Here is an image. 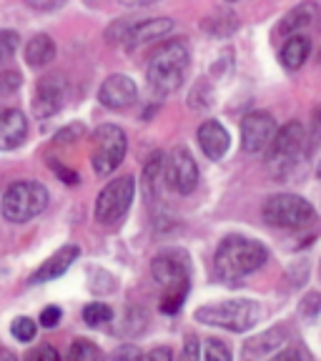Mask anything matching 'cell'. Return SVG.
Returning <instances> with one entry per match:
<instances>
[{"instance_id":"obj_37","label":"cell","mask_w":321,"mask_h":361,"mask_svg":"<svg viewBox=\"0 0 321 361\" xmlns=\"http://www.w3.org/2000/svg\"><path fill=\"white\" fill-rule=\"evenodd\" d=\"M30 8H35V11H43V13H48V11H58V8L66 3V0H25Z\"/></svg>"},{"instance_id":"obj_4","label":"cell","mask_w":321,"mask_h":361,"mask_svg":"<svg viewBox=\"0 0 321 361\" xmlns=\"http://www.w3.org/2000/svg\"><path fill=\"white\" fill-rule=\"evenodd\" d=\"M48 209V191L38 180H16L6 188L0 211L13 224H25L33 221Z\"/></svg>"},{"instance_id":"obj_1","label":"cell","mask_w":321,"mask_h":361,"mask_svg":"<svg viewBox=\"0 0 321 361\" xmlns=\"http://www.w3.org/2000/svg\"><path fill=\"white\" fill-rule=\"evenodd\" d=\"M269 261V251L261 241L246 236H226L214 256V274L219 281H238L259 271Z\"/></svg>"},{"instance_id":"obj_24","label":"cell","mask_w":321,"mask_h":361,"mask_svg":"<svg viewBox=\"0 0 321 361\" xmlns=\"http://www.w3.org/2000/svg\"><path fill=\"white\" fill-rule=\"evenodd\" d=\"M203 28L209 30V33H214V35H231L234 30L238 28V18L234 16V13L219 11L214 18H206Z\"/></svg>"},{"instance_id":"obj_32","label":"cell","mask_w":321,"mask_h":361,"mask_svg":"<svg viewBox=\"0 0 321 361\" xmlns=\"http://www.w3.org/2000/svg\"><path fill=\"white\" fill-rule=\"evenodd\" d=\"M48 166H51V171L63 180V183H66V186H75V183H78V173H75V171H71V169H66L61 161H56V158H53V161H48Z\"/></svg>"},{"instance_id":"obj_22","label":"cell","mask_w":321,"mask_h":361,"mask_svg":"<svg viewBox=\"0 0 321 361\" xmlns=\"http://www.w3.org/2000/svg\"><path fill=\"white\" fill-rule=\"evenodd\" d=\"M166 171V161H164V153H153L148 158L146 169H143V188H146V198L151 201L153 196L158 193V183H161V176Z\"/></svg>"},{"instance_id":"obj_3","label":"cell","mask_w":321,"mask_h":361,"mask_svg":"<svg viewBox=\"0 0 321 361\" xmlns=\"http://www.w3.org/2000/svg\"><path fill=\"white\" fill-rule=\"evenodd\" d=\"M196 322L206 326H219L226 331L241 334L254 329L261 319V306L251 299H229L219 304H206L196 309Z\"/></svg>"},{"instance_id":"obj_31","label":"cell","mask_w":321,"mask_h":361,"mask_svg":"<svg viewBox=\"0 0 321 361\" xmlns=\"http://www.w3.org/2000/svg\"><path fill=\"white\" fill-rule=\"evenodd\" d=\"M311 138H309V146H306V151L314 153L316 148L321 146V106L314 108V113H311Z\"/></svg>"},{"instance_id":"obj_29","label":"cell","mask_w":321,"mask_h":361,"mask_svg":"<svg viewBox=\"0 0 321 361\" xmlns=\"http://www.w3.org/2000/svg\"><path fill=\"white\" fill-rule=\"evenodd\" d=\"M20 80L23 78L18 71H3V73H0V98L16 93V90L20 88Z\"/></svg>"},{"instance_id":"obj_18","label":"cell","mask_w":321,"mask_h":361,"mask_svg":"<svg viewBox=\"0 0 321 361\" xmlns=\"http://www.w3.org/2000/svg\"><path fill=\"white\" fill-rule=\"evenodd\" d=\"M171 30H174V20H169V18H148V20L131 25L128 35H126V43H128V48H138V45L148 43V40L164 38Z\"/></svg>"},{"instance_id":"obj_14","label":"cell","mask_w":321,"mask_h":361,"mask_svg":"<svg viewBox=\"0 0 321 361\" xmlns=\"http://www.w3.org/2000/svg\"><path fill=\"white\" fill-rule=\"evenodd\" d=\"M25 135H28V121L20 111L16 108L0 111V151H13L23 146Z\"/></svg>"},{"instance_id":"obj_26","label":"cell","mask_w":321,"mask_h":361,"mask_svg":"<svg viewBox=\"0 0 321 361\" xmlns=\"http://www.w3.org/2000/svg\"><path fill=\"white\" fill-rule=\"evenodd\" d=\"M11 331H13V336H16L18 341L28 344V341H33V338H35L38 326H35V322H33V319H28V316H18L16 322H13Z\"/></svg>"},{"instance_id":"obj_33","label":"cell","mask_w":321,"mask_h":361,"mask_svg":"<svg viewBox=\"0 0 321 361\" xmlns=\"http://www.w3.org/2000/svg\"><path fill=\"white\" fill-rule=\"evenodd\" d=\"M25 361H61V354L51 344H40L38 349H33L25 356Z\"/></svg>"},{"instance_id":"obj_13","label":"cell","mask_w":321,"mask_h":361,"mask_svg":"<svg viewBox=\"0 0 321 361\" xmlns=\"http://www.w3.org/2000/svg\"><path fill=\"white\" fill-rule=\"evenodd\" d=\"M135 98H138V88H135L133 80L123 73L108 75V78L103 80L101 90H98V101L106 108H111V111H123V108L133 106Z\"/></svg>"},{"instance_id":"obj_16","label":"cell","mask_w":321,"mask_h":361,"mask_svg":"<svg viewBox=\"0 0 321 361\" xmlns=\"http://www.w3.org/2000/svg\"><path fill=\"white\" fill-rule=\"evenodd\" d=\"M229 143H231L229 130H226L219 121H206V123H201V128H198V146L206 153V158H211V161L224 158V153L229 151Z\"/></svg>"},{"instance_id":"obj_6","label":"cell","mask_w":321,"mask_h":361,"mask_svg":"<svg viewBox=\"0 0 321 361\" xmlns=\"http://www.w3.org/2000/svg\"><path fill=\"white\" fill-rule=\"evenodd\" d=\"M126 133L119 126L106 123L98 126L96 133H93V141H90V164L98 176H108L119 169L121 161L126 156Z\"/></svg>"},{"instance_id":"obj_7","label":"cell","mask_w":321,"mask_h":361,"mask_svg":"<svg viewBox=\"0 0 321 361\" xmlns=\"http://www.w3.org/2000/svg\"><path fill=\"white\" fill-rule=\"evenodd\" d=\"M264 219L279 228H304L316 219V211L306 198L293 193H279L264 203Z\"/></svg>"},{"instance_id":"obj_44","label":"cell","mask_w":321,"mask_h":361,"mask_svg":"<svg viewBox=\"0 0 321 361\" xmlns=\"http://www.w3.org/2000/svg\"><path fill=\"white\" fill-rule=\"evenodd\" d=\"M85 3H88V6H98V3H101V0H85Z\"/></svg>"},{"instance_id":"obj_38","label":"cell","mask_w":321,"mask_h":361,"mask_svg":"<svg viewBox=\"0 0 321 361\" xmlns=\"http://www.w3.org/2000/svg\"><path fill=\"white\" fill-rule=\"evenodd\" d=\"M143 361H174V354H171L169 346H156V349L143 356Z\"/></svg>"},{"instance_id":"obj_36","label":"cell","mask_w":321,"mask_h":361,"mask_svg":"<svg viewBox=\"0 0 321 361\" xmlns=\"http://www.w3.org/2000/svg\"><path fill=\"white\" fill-rule=\"evenodd\" d=\"M178 361H198V338L188 336L186 344H183V351H181Z\"/></svg>"},{"instance_id":"obj_20","label":"cell","mask_w":321,"mask_h":361,"mask_svg":"<svg viewBox=\"0 0 321 361\" xmlns=\"http://www.w3.org/2000/svg\"><path fill=\"white\" fill-rule=\"evenodd\" d=\"M311 53V40L306 35H291L281 48V63L291 71L304 66V61Z\"/></svg>"},{"instance_id":"obj_12","label":"cell","mask_w":321,"mask_h":361,"mask_svg":"<svg viewBox=\"0 0 321 361\" xmlns=\"http://www.w3.org/2000/svg\"><path fill=\"white\" fill-rule=\"evenodd\" d=\"M277 133V123L269 113L256 111L248 113L241 121V146L246 153H261L264 148H269L271 138Z\"/></svg>"},{"instance_id":"obj_46","label":"cell","mask_w":321,"mask_h":361,"mask_svg":"<svg viewBox=\"0 0 321 361\" xmlns=\"http://www.w3.org/2000/svg\"><path fill=\"white\" fill-rule=\"evenodd\" d=\"M231 3H236V0H231Z\"/></svg>"},{"instance_id":"obj_19","label":"cell","mask_w":321,"mask_h":361,"mask_svg":"<svg viewBox=\"0 0 321 361\" xmlns=\"http://www.w3.org/2000/svg\"><path fill=\"white\" fill-rule=\"evenodd\" d=\"M284 341H286V334L281 329H274V331H266L261 336H256L254 341H248L243 346V361H264L269 356H274V351L281 349Z\"/></svg>"},{"instance_id":"obj_15","label":"cell","mask_w":321,"mask_h":361,"mask_svg":"<svg viewBox=\"0 0 321 361\" xmlns=\"http://www.w3.org/2000/svg\"><path fill=\"white\" fill-rule=\"evenodd\" d=\"M78 256H80V248L75 246V243L58 248L51 259L43 261V266H40L33 276H30V281H33V283H45V281H53V279L63 276V274H66V271L73 266V261L78 259Z\"/></svg>"},{"instance_id":"obj_25","label":"cell","mask_w":321,"mask_h":361,"mask_svg":"<svg viewBox=\"0 0 321 361\" xmlns=\"http://www.w3.org/2000/svg\"><path fill=\"white\" fill-rule=\"evenodd\" d=\"M83 319L88 326H101V324L111 322L113 319V311L108 304H101V301H93L83 309Z\"/></svg>"},{"instance_id":"obj_8","label":"cell","mask_w":321,"mask_h":361,"mask_svg":"<svg viewBox=\"0 0 321 361\" xmlns=\"http://www.w3.org/2000/svg\"><path fill=\"white\" fill-rule=\"evenodd\" d=\"M151 274L158 286L169 291H188L191 281V259L183 248H166L153 259Z\"/></svg>"},{"instance_id":"obj_43","label":"cell","mask_w":321,"mask_h":361,"mask_svg":"<svg viewBox=\"0 0 321 361\" xmlns=\"http://www.w3.org/2000/svg\"><path fill=\"white\" fill-rule=\"evenodd\" d=\"M0 359H3V361H18L16 356H13L8 349H0Z\"/></svg>"},{"instance_id":"obj_5","label":"cell","mask_w":321,"mask_h":361,"mask_svg":"<svg viewBox=\"0 0 321 361\" xmlns=\"http://www.w3.org/2000/svg\"><path fill=\"white\" fill-rule=\"evenodd\" d=\"M304 126L299 121H289L274 133L269 143V171L274 178H286L304 151Z\"/></svg>"},{"instance_id":"obj_42","label":"cell","mask_w":321,"mask_h":361,"mask_svg":"<svg viewBox=\"0 0 321 361\" xmlns=\"http://www.w3.org/2000/svg\"><path fill=\"white\" fill-rule=\"evenodd\" d=\"M123 6H133V8H143V6H151L156 0H121Z\"/></svg>"},{"instance_id":"obj_30","label":"cell","mask_w":321,"mask_h":361,"mask_svg":"<svg viewBox=\"0 0 321 361\" xmlns=\"http://www.w3.org/2000/svg\"><path fill=\"white\" fill-rule=\"evenodd\" d=\"M186 293L188 291H169L164 296V301H161V311L164 314H178L183 301H186Z\"/></svg>"},{"instance_id":"obj_2","label":"cell","mask_w":321,"mask_h":361,"mask_svg":"<svg viewBox=\"0 0 321 361\" xmlns=\"http://www.w3.org/2000/svg\"><path fill=\"white\" fill-rule=\"evenodd\" d=\"M188 63H191V53L183 40H169L158 45L148 63V85L161 96H169L176 88H181L188 73Z\"/></svg>"},{"instance_id":"obj_28","label":"cell","mask_w":321,"mask_h":361,"mask_svg":"<svg viewBox=\"0 0 321 361\" xmlns=\"http://www.w3.org/2000/svg\"><path fill=\"white\" fill-rule=\"evenodd\" d=\"M18 33H13V30H0V63L11 61L13 56H16L18 51Z\"/></svg>"},{"instance_id":"obj_11","label":"cell","mask_w":321,"mask_h":361,"mask_svg":"<svg viewBox=\"0 0 321 361\" xmlns=\"http://www.w3.org/2000/svg\"><path fill=\"white\" fill-rule=\"evenodd\" d=\"M166 183L171 191L186 196L198 186V166L193 161V156L188 153V148L178 146L171 151L169 161H166Z\"/></svg>"},{"instance_id":"obj_40","label":"cell","mask_w":321,"mask_h":361,"mask_svg":"<svg viewBox=\"0 0 321 361\" xmlns=\"http://www.w3.org/2000/svg\"><path fill=\"white\" fill-rule=\"evenodd\" d=\"M319 309H321V296H319V293H309V296L304 299V314L311 316V314H316Z\"/></svg>"},{"instance_id":"obj_27","label":"cell","mask_w":321,"mask_h":361,"mask_svg":"<svg viewBox=\"0 0 321 361\" xmlns=\"http://www.w3.org/2000/svg\"><path fill=\"white\" fill-rule=\"evenodd\" d=\"M203 361H231V351L219 338H209L203 346Z\"/></svg>"},{"instance_id":"obj_23","label":"cell","mask_w":321,"mask_h":361,"mask_svg":"<svg viewBox=\"0 0 321 361\" xmlns=\"http://www.w3.org/2000/svg\"><path fill=\"white\" fill-rule=\"evenodd\" d=\"M66 361H103V351L88 338H75L71 349H68Z\"/></svg>"},{"instance_id":"obj_17","label":"cell","mask_w":321,"mask_h":361,"mask_svg":"<svg viewBox=\"0 0 321 361\" xmlns=\"http://www.w3.org/2000/svg\"><path fill=\"white\" fill-rule=\"evenodd\" d=\"M316 20H319V6H316L314 0H304V3H299L293 11H289L284 16V20L279 23V33L289 35V38L291 35H301V30L314 28Z\"/></svg>"},{"instance_id":"obj_45","label":"cell","mask_w":321,"mask_h":361,"mask_svg":"<svg viewBox=\"0 0 321 361\" xmlns=\"http://www.w3.org/2000/svg\"><path fill=\"white\" fill-rule=\"evenodd\" d=\"M316 176H319V178H321V161H319V169H316Z\"/></svg>"},{"instance_id":"obj_21","label":"cell","mask_w":321,"mask_h":361,"mask_svg":"<svg viewBox=\"0 0 321 361\" xmlns=\"http://www.w3.org/2000/svg\"><path fill=\"white\" fill-rule=\"evenodd\" d=\"M53 56H56V43H53V38H48L45 33L35 35V38L28 43V48H25V61H28L30 68L48 66V63L53 61Z\"/></svg>"},{"instance_id":"obj_39","label":"cell","mask_w":321,"mask_h":361,"mask_svg":"<svg viewBox=\"0 0 321 361\" xmlns=\"http://www.w3.org/2000/svg\"><path fill=\"white\" fill-rule=\"evenodd\" d=\"M264 361H301V354L296 349H281V351H277V354L269 356V359H264Z\"/></svg>"},{"instance_id":"obj_41","label":"cell","mask_w":321,"mask_h":361,"mask_svg":"<svg viewBox=\"0 0 321 361\" xmlns=\"http://www.w3.org/2000/svg\"><path fill=\"white\" fill-rule=\"evenodd\" d=\"M80 133H83V128H80V126H75V128H66V130H61V133L56 135V141H66L68 135H73V138H75V135H80Z\"/></svg>"},{"instance_id":"obj_9","label":"cell","mask_w":321,"mask_h":361,"mask_svg":"<svg viewBox=\"0 0 321 361\" xmlns=\"http://www.w3.org/2000/svg\"><path fill=\"white\" fill-rule=\"evenodd\" d=\"M135 196V180L131 176H121V178L111 180L96 201V219L101 224H116L126 216V211L131 209Z\"/></svg>"},{"instance_id":"obj_10","label":"cell","mask_w":321,"mask_h":361,"mask_svg":"<svg viewBox=\"0 0 321 361\" xmlns=\"http://www.w3.org/2000/svg\"><path fill=\"white\" fill-rule=\"evenodd\" d=\"M68 90H71V85H68L63 73H53V75L40 78L38 85H35V96H33L35 118H51V116H56V113L66 106Z\"/></svg>"},{"instance_id":"obj_35","label":"cell","mask_w":321,"mask_h":361,"mask_svg":"<svg viewBox=\"0 0 321 361\" xmlns=\"http://www.w3.org/2000/svg\"><path fill=\"white\" fill-rule=\"evenodd\" d=\"M113 361H143V354L138 351V346L123 344L113 351Z\"/></svg>"},{"instance_id":"obj_34","label":"cell","mask_w":321,"mask_h":361,"mask_svg":"<svg viewBox=\"0 0 321 361\" xmlns=\"http://www.w3.org/2000/svg\"><path fill=\"white\" fill-rule=\"evenodd\" d=\"M61 319H63V311H61V306H45L43 311H40V326H45V329H53V326H58L61 324Z\"/></svg>"}]
</instances>
